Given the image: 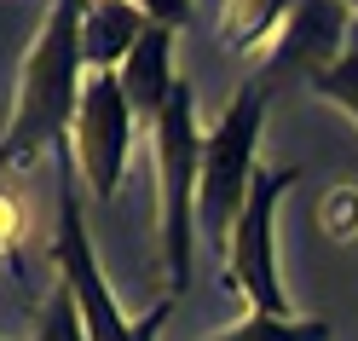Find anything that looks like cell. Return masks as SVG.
Instances as JSON below:
<instances>
[{
    "label": "cell",
    "instance_id": "1",
    "mask_svg": "<svg viewBox=\"0 0 358 341\" xmlns=\"http://www.w3.org/2000/svg\"><path fill=\"white\" fill-rule=\"evenodd\" d=\"M81 18L87 0H52L47 24L29 41V58L17 70V99L6 116V168H24L41 151H58L70 139L81 87L93 76L81 58Z\"/></svg>",
    "mask_w": 358,
    "mask_h": 341
},
{
    "label": "cell",
    "instance_id": "2",
    "mask_svg": "<svg viewBox=\"0 0 358 341\" xmlns=\"http://www.w3.org/2000/svg\"><path fill=\"white\" fill-rule=\"evenodd\" d=\"M156 145V237H162V272L168 295L191 289V260H196V179H203V133H196V93L179 76L162 122L150 133Z\"/></svg>",
    "mask_w": 358,
    "mask_h": 341
},
{
    "label": "cell",
    "instance_id": "3",
    "mask_svg": "<svg viewBox=\"0 0 358 341\" xmlns=\"http://www.w3.org/2000/svg\"><path fill=\"white\" fill-rule=\"evenodd\" d=\"M266 93H272V76H249L226 99V110L214 116V127L203 133V179H196V220L203 232H214L220 255L231 243V225L243 220L255 197V179H260V162H255V145H260V116H266Z\"/></svg>",
    "mask_w": 358,
    "mask_h": 341
},
{
    "label": "cell",
    "instance_id": "4",
    "mask_svg": "<svg viewBox=\"0 0 358 341\" xmlns=\"http://www.w3.org/2000/svg\"><path fill=\"white\" fill-rule=\"evenodd\" d=\"M301 179V168H260L255 179V197L243 220L231 225V243H226V284L249 301V312H272V318H295L283 295V278H278V237H272V220H278V202L283 191Z\"/></svg>",
    "mask_w": 358,
    "mask_h": 341
},
{
    "label": "cell",
    "instance_id": "5",
    "mask_svg": "<svg viewBox=\"0 0 358 341\" xmlns=\"http://www.w3.org/2000/svg\"><path fill=\"white\" fill-rule=\"evenodd\" d=\"M133 104L122 93V76L116 70H93L81 87V104H76V127H70V156H76V174L93 186L99 202H116L122 191V174H127V156H133Z\"/></svg>",
    "mask_w": 358,
    "mask_h": 341
},
{
    "label": "cell",
    "instance_id": "6",
    "mask_svg": "<svg viewBox=\"0 0 358 341\" xmlns=\"http://www.w3.org/2000/svg\"><path fill=\"white\" fill-rule=\"evenodd\" d=\"M352 47V29H347V6L341 0H295L283 18V35H278V53L272 64H266V76L283 81V76H312L324 70V64H335Z\"/></svg>",
    "mask_w": 358,
    "mask_h": 341
},
{
    "label": "cell",
    "instance_id": "7",
    "mask_svg": "<svg viewBox=\"0 0 358 341\" xmlns=\"http://www.w3.org/2000/svg\"><path fill=\"white\" fill-rule=\"evenodd\" d=\"M116 76H122V93L133 104V122L145 133H156V122H162V110L173 99V87H179V76H173V29L150 24Z\"/></svg>",
    "mask_w": 358,
    "mask_h": 341
},
{
    "label": "cell",
    "instance_id": "8",
    "mask_svg": "<svg viewBox=\"0 0 358 341\" xmlns=\"http://www.w3.org/2000/svg\"><path fill=\"white\" fill-rule=\"evenodd\" d=\"M289 6H295V0H226V12H220V47L255 53L272 29H283Z\"/></svg>",
    "mask_w": 358,
    "mask_h": 341
},
{
    "label": "cell",
    "instance_id": "9",
    "mask_svg": "<svg viewBox=\"0 0 358 341\" xmlns=\"http://www.w3.org/2000/svg\"><path fill=\"white\" fill-rule=\"evenodd\" d=\"M208 341H329V318H272V312H249L243 324L220 330Z\"/></svg>",
    "mask_w": 358,
    "mask_h": 341
},
{
    "label": "cell",
    "instance_id": "10",
    "mask_svg": "<svg viewBox=\"0 0 358 341\" xmlns=\"http://www.w3.org/2000/svg\"><path fill=\"white\" fill-rule=\"evenodd\" d=\"M35 341H93L87 335V318H81V301H76V289L64 278L52 284V295L35 312Z\"/></svg>",
    "mask_w": 358,
    "mask_h": 341
},
{
    "label": "cell",
    "instance_id": "11",
    "mask_svg": "<svg viewBox=\"0 0 358 341\" xmlns=\"http://www.w3.org/2000/svg\"><path fill=\"white\" fill-rule=\"evenodd\" d=\"M306 87H312L318 99H329L335 110H347V116L358 122V35H352V47L335 58V64L312 70V76H306Z\"/></svg>",
    "mask_w": 358,
    "mask_h": 341
},
{
    "label": "cell",
    "instance_id": "12",
    "mask_svg": "<svg viewBox=\"0 0 358 341\" xmlns=\"http://www.w3.org/2000/svg\"><path fill=\"white\" fill-rule=\"evenodd\" d=\"M139 12L150 18V24H162V29H185L191 24V0H139Z\"/></svg>",
    "mask_w": 358,
    "mask_h": 341
},
{
    "label": "cell",
    "instance_id": "13",
    "mask_svg": "<svg viewBox=\"0 0 358 341\" xmlns=\"http://www.w3.org/2000/svg\"><path fill=\"white\" fill-rule=\"evenodd\" d=\"M17 243H24V197L17 186H6V249L17 255Z\"/></svg>",
    "mask_w": 358,
    "mask_h": 341
},
{
    "label": "cell",
    "instance_id": "14",
    "mask_svg": "<svg viewBox=\"0 0 358 341\" xmlns=\"http://www.w3.org/2000/svg\"><path fill=\"white\" fill-rule=\"evenodd\" d=\"M87 6H93V12H99V6H127V0H87ZM133 6H139V0H133Z\"/></svg>",
    "mask_w": 358,
    "mask_h": 341
},
{
    "label": "cell",
    "instance_id": "15",
    "mask_svg": "<svg viewBox=\"0 0 358 341\" xmlns=\"http://www.w3.org/2000/svg\"><path fill=\"white\" fill-rule=\"evenodd\" d=\"M341 6H347V12H358V0H341Z\"/></svg>",
    "mask_w": 358,
    "mask_h": 341
}]
</instances>
